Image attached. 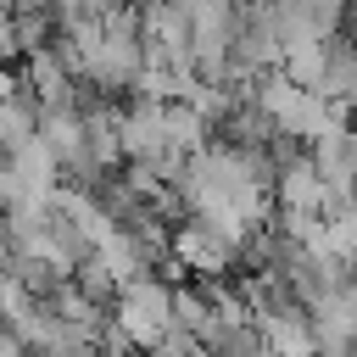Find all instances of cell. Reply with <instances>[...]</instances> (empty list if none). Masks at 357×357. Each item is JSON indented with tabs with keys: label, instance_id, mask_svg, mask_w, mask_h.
I'll return each instance as SVG.
<instances>
[{
	"label": "cell",
	"instance_id": "9",
	"mask_svg": "<svg viewBox=\"0 0 357 357\" xmlns=\"http://www.w3.org/2000/svg\"><path fill=\"white\" fill-rule=\"evenodd\" d=\"M262 357H290V351H268V346H262Z\"/></svg>",
	"mask_w": 357,
	"mask_h": 357
},
{
	"label": "cell",
	"instance_id": "2",
	"mask_svg": "<svg viewBox=\"0 0 357 357\" xmlns=\"http://www.w3.org/2000/svg\"><path fill=\"white\" fill-rule=\"evenodd\" d=\"M123 156L128 162H162L167 156V106L162 100H128L123 106Z\"/></svg>",
	"mask_w": 357,
	"mask_h": 357
},
{
	"label": "cell",
	"instance_id": "5",
	"mask_svg": "<svg viewBox=\"0 0 357 357\" xmlns=\"http://www.w3.org/2000/svg\"><path fill=\"white\" fill-rule=\"evenodd\" d=\"M324 195H329V184L318 178V167H312L307 156L290 162V167H279V178H273L279 212H324Z\"/></svg>",
	"mask_w": 357,
	"mask_h": 357
},
{
	"label": "cell",
	"instance_id": "1",
	"mask_svg": "<svg viewBox=\"0 0 357 357\" xmlns=\"http://www.w3.org/2000/svg\"><path fill=\"white\" fill-rule=\"evenodd\" d=\"M173 290H178V284H167V279H156V273L123 284L117 301H112V324H117L139 351H156V346L173 335Z\"/></svg>",
	"mask_w": 357,
	"mask_h": 357
},
{
	"label": "cell",
	"instance_id": "7",
	"mask_svg": "<svg viewBox=\"0 0 357 357\" xmlns=\"http://www.w3.org/2000/svg\"><path fill=\"white\" fill-rule=\"evenodd\" d=\"M73 284H78V290H84V296H89L95 307H106V301H117V290H123V284H117V279L106 273V262H100V257H89V262H84V268L73 273Z\"/></svg>",
	"mask_w": 357,
	"mask_h": 357
},
{
	"label": "cell",
	"instance_id": "4",
	"mask_svg": "<svg viewBox=\"0 0 357 357\" xmlns=\"http://www.w3.org/2000/svg\"><path fill=\"white\" fill-rule=\"evenodd\" d=\"M39 139L50 145V156L61 162V173H78V167H84V156H89L84 112H45V117H39Z\"/></svg>",
	"mask_w": 357,
	"mask_h": 357
},
{
	"label": "cell",
	"instance_id": "6",
	"mask_svg": "<svg viewBox=\"0 0 357 357\" xmlns=\"http://www.w3.org/2000/svg\"><path fill=\"white\" fill-rule=\"evenodd\" d=\"M324 67H329V39L307 33V39H290V45H284V61H279V73H284L290 84H301V89H318V84H324Z\"/></svg>",
	"mask_w": 357,
	"mask_h": 357
},
{
	"label": "cell",
	"instance_id": "8",
	"mask_svg": "<svg viewBox=\"0 0 357 357\" xmlns=\"http://www.w3.org/2000/svg\"><path fill=\"white\" fill-rule=\"evenodd\" d=\"M346 22H351V39H357V0H351V17H346Z\"/></svg>",
	"mask_w": 357,
	"mask_h": 357
},
{
	"label": "cell",
	"instance_id": "3",
	"mask_svg": "<svg viewBox=\"0 0 357 357\" xmlns=\"http://www.w3.org/2000/svg\"><path fill=\"white\" fill-rule=\"evenodd\" d=\"M307 162L318 167V178L335 184H357V123H335L329 134H318L307 145Z\"/></svg>",
	"mask_w": 357,
	"mask_h": 357
},
{
	"label": "cell",
	"instance_id": "10",
	"mask_svg": "<svg viewBox=\"0 0 357 357\" xmlns=\"http://www.w3.org/2000/svg\"><path fill=\"white\" fill-rule=\"evenodd\" d=\"M346 268H351V279H357V257H351V262H346Z\"/></svg>",
	"mask_w": 357,
	"mask_h": 357
}]
</instances>
